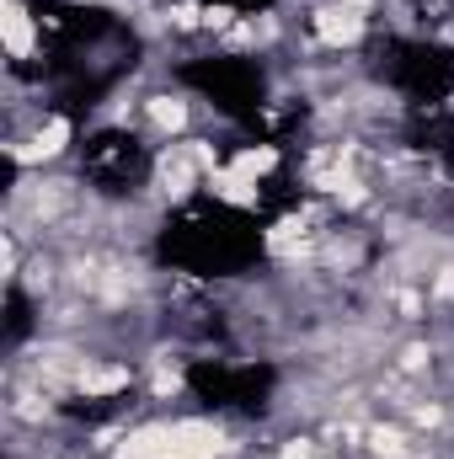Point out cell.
<instances>
[{
  "label": "cell",
  "instance_id": "1",
  "mask_svg": "<svg viewBox=\"0 0 454 459\" xmlns=\"http://www.w3.org/2000/svg\"><path fill=\"white\" fill-rule=\"evenodd\" d=\"M204 166H198V155L188 150V144H171V150H161V160H155V187L171 198V204H182L193 187H204Z\"/></svg>",
  "mask_w": 454,
  "mask_h": 459
},
{
  "label": "cell",
  "instance_id": "2",
  "mask_svg": "<svg viewBox=\"0 0 454 459\" xmlns=\"http://www.w3.org/2000/svg\"><path fill=\"white\" fill-rule=\"evenodd\" d=\"M363 11H369V0H332V5H321L316 11V38L327 48H353L363 38Z\"/></svg>",
  "mask_w": 454,
  "mask_h": 459
},
{
  "label": "cell",
  "instance_id": "3",
  "mask_svg": "<svg viewBox=\"0 0 454 459\" xmlns=\"http://www.w3.org/2000/svg\"><path fill=\"white\" fill-rule=\"evenodd\" d=\"M65 144H70V123L65 117H48V123H38L32 144H11V160L16 166H43V160L65 155Z\"/></svg>",
  "mask_w": 454,
  "mask_h": 459
},
{
  "label": "cell",
  "instance_id": "4",
  "mask_svg": "<svg viewBox=\"0 0 454 459\" xmlns=\"http://www.w3.org/2000/svg\"><path fill=\"white\" fill-rule=\"evenodd\" d=\"M128 379H134V374H128V363H102V358H86L70 390H81L86 401H102V395H118V390H128Z\"/></svg>",
  "mask_w": 454,
  "mask_h": 459
},
{
  "label": "cell",
  "instance_id": "5",
  "mask_svg": "<svg viewBox=\"0 0 454 459\" xmlns=\"http://www.w3.org/2000/svg\"><path fill=\"white\" fill-rule=\"evenodd\" d=\"M0 38H5V54H11V59H32L38 27H32V16L22 11V0H5V11H0Z\"/></svg>",
  "mask_w": 454,
  "mask_h": 459
},
{
  "label": "cell",
  "instance_id": "6",
  "mask_svg": "<svg viewBox=\"0 0 454 459\" xmlns=\"http://www.w3.org/2000/svg\"><path fill=\"white\" fill-rule=\"evenodd\" d=\"M204 187H209L220 204H235V209H257V182H251V177H240V171H230V166L209 171V177H204Z\"/></svg>",
  "mask_w": 454,
  "mask_h": 459
},
{
  "label": "cell",
  "instance_id": "7",
  "mask_svg": "<svg viewBox=\"0 0 454 459\" xmlns=\"http://www.w3.org/2000/svg\"><path fill=\"white\" fill-rule=\"evenodd\" d=\"M144 117H150V128H155V134H182L193 113H188V97L161 91V97H150V102H144Z\"/></svg>",
  "mask_w": 454,
  "mask_h": 459
},
{
  "label": "cell",
  "instance_id": "8",
  "mask_svg": "<svg viewBox=\"0 0 454 459\" xmlns=\"http://www.w3.org/2000/svg\"><path fill=\"white\" fill-rule=\"evenodd\" d=\"M278 160H284V155H278V144H246V150H235V155H230V171H240V177L262 182Z\"/></svg>",
  "mask_w": 454,
  "mask_h": 459
},
{
  "label": "cell",
  "instance_id": "9",
  "mask_svg": "<svg viewBox=\"0 0 454 459\" xmlns=\"http://www.w3.org/2000/svg\"><path fill=\"white\" fill-rule=\"evenodd\" d=\"M166 22H171L177 32H193V27H204V11H198L193 0H177V5L166 11Z\"/></svg>",
  "mask_w": 454,
  "mask_h": 459
},
{
  "label": "cell",
  "instance_id": "10",
  "mask_svg": "<svg viewBox=\"0 0 454 459\" xmlns=\"http://www.w3.org/2000/svg\"><path fill=\"white\" fill-rule=\"evenodd\" d=\"M428 363H433V347H423V342L401 347V368H406V374H417V368H428Z\"/></svg>",
  "mask_w": 454,
  "mask_h": 459
},
{
  "label": "cell",
  "instance_id": "11",
  "mask_svg": "<svg viewBox=\"0 0 454 459\" xmlns=\"http://www.w3.org/2000/svg\"><path fill=\"white\" fill-rule=\"evenodd\" d=\"M278 459H321V449H316V438H289L278 449Z\"/></svg>",
  "mask_w": 454,
  "mask_h": 459
}]
</instances>
